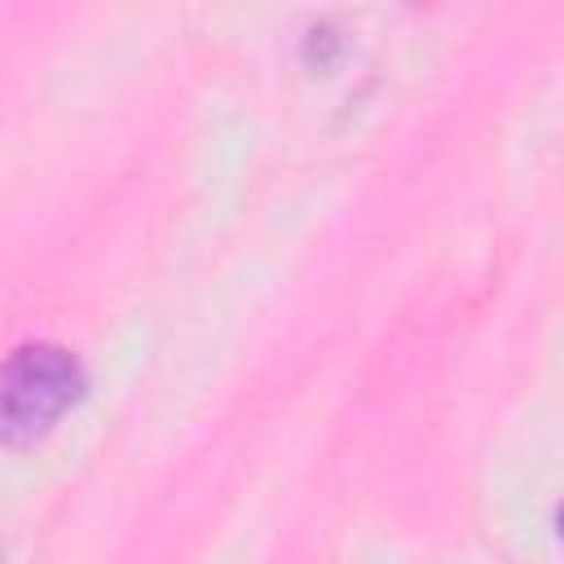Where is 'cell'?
<instances>
[{
  "label": "cell",
  "mask_w": 564,
  "mask_h": 564,
  "mask_svg": "<svg viewBox=\"0 0 564 564\" xmlns=\"http://www.w3.org/2000/svg\"><path fill=\"white\" fill-rule=\"evenodd\" d=\"M84 397V366L66 344L31 339L0 361V445L48 436Z\"/></svg>",
  "instance_id": "cell-1"
}]
</instances>
